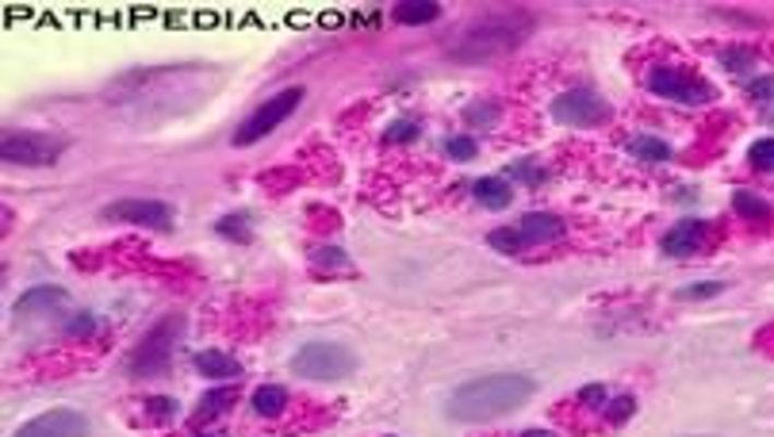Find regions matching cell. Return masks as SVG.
<instances>
[{
    "label": "cell",
    "mask_w": 774,
    "mask_h": 437,
    "mask_svg": "<svg viewBox=\"0 0 774 437\" xmlns=\"http://www.w3.org/2000/svg\"><path fill=\"white\" fill-rule=\"evenodd\" d=\"M537 383L522 373H495L468 380L445 399V414L453 422H495L502 414L517 411L522 403H529Z\"/></svg>",
    "instance_id": "obj_1"
},
{
    "label": "cell",
    "mask_w": 774,
    "mask_h": 437,
    "mask_svg": "<svg viewBox=\"0 0 774 437\" xmlns=\"http://www.w3.org/2000/svg\"><path fill=\"white\" fill-rule=\"evenodd\" d=\"M533 32V16L510 9L499 12V16H487L479 24H472L461 39L449 47V58L453 62H495V58L510 55V50L522 47V39Z\"/></svg>",
    "instance_id": "obj_2"
},
{
    "label": "cell",
    "mask_w": 774,
    "mask_h": 437,
    "mask_svg": "<svg viewBox=\"0 0 774 437\" xmlns=\"http://www.w3.org/2000/svg\"><path fill=\"white\" fill-rule=\"evenodd\" d=\"M180 330H184L180 315H169V319L157 322V327L131 350V357H127V376H131V380H154V376H162L165 368H169L172 350H177L180 342Z\"/></svg>",
    "instance_id": "obj_3"
},
{
    "label": "cell",
    "mask_w": 774,
    "mask_h": 437,
    "mask_svg": "<svg viewBox=\"0 0 774 437\" xmlns=\"http://www.w3.org/2000/svg\"><path fill=\"white\" fill-rule=\"evenodd\" d=\"M357 368V353L345 350L337 342H307L303 350L291 357V373L303 376V380H345V376Z\"/></svg>",
    "instance_id": "obj_4"
},
{
    "label": "cell",
    "mask_w": 774,
    "mask_h": 437,
    "mask_svg": "<svg viewBox=\"0 0 774 437\" xmlns=\"http://www.w3.org/2000/svg\"><path fill=\"white\" fill-rule=\"evenodd\" d=\"M563 235V223L556 215H545V211H533V215L517 218L514 227H499L487 235V246L499 253H525L533 246H548Z\"/></svg>",
    "instance_id": "obj_5"
},
{
    "label": "cell",
    "mask_w": 774,
    "mask_h": 437,
    "mask_svg": "<svg viewBox=\"0 0 774 437\" xmlns=\"http://www.w3.org/2000/svg\"><path fill=\"white\" fill-rule=\"evenodd\" d=\"M66 150V139H55V134H43V131H4L0 139V157L9 165H20V169H47L62 157Z\"/></svg>",
    "instance_id": "obj_6"
},
{
    "label": "cell",
    "mask_w": 774,
    "mask_h": 437,
    "mask_svg": "<svg viewBox=\"0 0 774 437\" xmlns=\"http://www.w3.org/2000/svg\"><path fill=\"white\" fill-rule=\"evenodd\" d=\"M299 101H303V88H284V93L269 96L265 104H258V108L250 111V116L238 123L235 131V146H250V142H261L265 134H273L276 127L284 123V119L291 116V111L299 108Z\"/></svg>",
    "instance_id": "obj_7"
},
{
    "label": "cell",
    "mask_w": 774,
    "mask_h": 437,
    "mask_svg": "<svg viewBox=\"0 0 774 437\" xmlns=\"http://www.w3.org/2000/svg\"><path fill=\"white\" fill-rule=\"evenodd\" d=\"M648 88L664 101L675 104H710L717 101V88L710 81L694 78V73L679 70V66H659V70L648 73Z\"/></svg>",
    "instance_id": "obj_8"
},
{
    "label": "cell",
    "mask_w": 774,
    "mask_h": 437,
    "mask_svg": "<svg viewBox=\"0 0 774 437\" xmlns=\"http://www.w3.org/2000/svg\"><path fill=\"white\" fill-rule=\"evenodd\" d=\"M552 119L563 127H603L610 123V104L591 88H571L552 101Z\"/></svg>",
    "instance_id": "obj_9"
},
{
    "label": "cell",
    "mask_w": 774,
    "mask_h": 437,
    "mask_svg": "<svg viewBox=\"0 0 774 437\" xmlns=\"http://www.w3.org/2000/svg\"><path fill=\"white\" fill-rule=\"evenodd\" d=\"M104 223H134V227L150 231H169L172 227V208L162 200H116L100 211Z\"/></svg>",
    "instance_id": "obj_10"
},
{
    "label": "cell",
    "mask_w": 774,
    "mask_h": 437,
    "mask_svg": "<svg viewBox=\"0 0 774 437\" xmlns=\"http://www.w3.org/2000/svg\"><path fill=\"white\" fill-rule=\"evenodd\" d=\"M12 437H88V418L81 411L62 406V411H47L39 418H32Z\"/></svg>",
    "instance_id": "obj_11"
},
{
    "label": "cell",
    "mask_w": 774,
    "mask_h": 437,
    "mask_svg": "<svg viewBox=\"0 0 774 437\" xmlns=\"http://www.w3.org/2000/svg\"><path fill=\"white\" fill-rule=\"evenodd\" d=\"M713 238H717L713 223H705V218H687V223H679V227L667 231L659 246H664L667 258H698V253H702Z\"/></svg>",
    "instance_id": "obj_12"
},
{
    "label": "cell",
    "mask_w": 774,
    "mask_h": 437,
    "mask_svg": "<svg viewBox=\"0 0 774 437\" xmlns=\"http://www.w3.org/2000/svg\"><path fill=\"white\" fill-rule=\"evenodd\" d=\"M70 304V292L58 288V284H39V288H27L24 296L16 299L12 311L16 315H47V311H58V307Z\"/></svg>",
    "instance_id": "obj_13"
},
{
    "label": "cell",
    "mask_w": 774,
    "mask_h": 437,
    "mask_svg": "<svg viewBox=\"0 0 774 437\" xmlns=\"http://www.w3.org/2000/svg\"><path fill=\"white\" fill-rule=\"evenodd\" d=\"M192 365H197L200 376H207V380H235L238 373H242V365H238L230 353L223 350H204L192 357Z\"/></svg>",
    "instance_id": "obj_14"
},
{
    "label": "cell",
    "mask_w": 774,
    "mask_h": 437,
    "mask_svg": "<svg viewBox=\"0 0 774 437\" xmlns=\"http://www.w3.org/2000/svg\"><path fill=\"white\" fill-rule=\"evenodd\" d=\"M472 196H476L484 208L499 211V208H510V200H514V192H510V180L502 177H479L476 185H472Z\"/></svg>",
    "instance_id": "obj_15"
},
{
    "label": "cell",
    "mask_w": 774,
    "mask_h": 437,
    "mask_svg": "<svg viewBox=\"0 0 774 437\" xmlns=\"http://www.w3.org/2000/svg\"><path fill=\"white\" fill-rule=\"evenodd\" d=\"M284 406H288V391H284L281 383H265V388L253 391V411L265 414V418L284 414Z\"/></svg>",
    "instance_id": "obj_16"
},
{
    "label": "cell",
    "mask_w": 774,
    "mask_h": 437,
    "mask_svg": "<svg viewBox=\"0 0 774 437\" xmlns=\"http://www.w3.org/2000/svg\"><path fill=\"white\" fill-rule=\"evenodd\" d=\"M629 154L641 157V162H671V146L664 139H652V134H636L629 142Z\"/></svg>",
    "instance_id": "obj_17"
},
{
    "label": "cell",
    "mask_w": 774,
    "mask_h": 437,
    "mask_svg": "<svg viewBox=\"0 0 774 437\" xmlns=\"http://www.w3.org/2000/svg\"><path fill=\"white\" fill-rule=\"evenodd\" d=\"M733 211L743 218H755V223H766V218H771V203L755 192H743V188L740 192H733Z\"/></svg>",
    "instance_id": "obj_18"
},
{
    "label": "cell",
    "mask_w": 774,
    "mask_h": 437,
    "mask_svg": "<svg viewBox=\"0 0 774 437\" xmlns=\"http://www.w3.org/2000/svg\"><path fill=\"white\" fill-rule=\"evenodd\" d=\"M441 16V4H433V0H415V4H400L395 9V20L400 24H433V20Z\"/></svg>",
    "instance_id": "obj_19"
},
{
    "label": "cell",
    "mask_w": 774,
    "mask_h": 437,
    "mask_svg": "<svg viewBox=\"0 0 774 437\" xmlns=\"http://www.w3.org/2000/svg\"><path fill=\"white\" fill-rule=\"evenodd\" d=\"M235 395H238L235 388H215V391H207V395L200 399V406H197V422L219 418V414L227 411L230 403H235Z\"/></svg>",
    "instance_id": "obj_20"
},
{
    "label": "cell",
    "mask_w": 774,
    "mask_h": 437,
    "mask_svg": "<svg viewBox=\"0 0 774 437\" xmlns=\"http://www.w3.org/2000/svg\"><path fill=\"white\" fill-rule=\"evenodd\" d=\"M215 231H219L223 238H230V243H250V218L246 215H223L219 223H215Z\"/></svg>",
    "instance_id": "obj_21"
},
{
    "label": "cell",
    "mask_w": 774,
    "mask_h": 437,
    "mask_svg": "<svg viewBox=\"0 0 774 437\" xmlns=\"http://www.w3.org/2000/svg\"><path fill=\"white\" fill-rule=\"evenodd\" d=\"M633 411H636V399L633 395H614V399H606V406H603V414L610 418V426H621V422H629V418H633Z\"/></svg>",
    "instance_id": "obj_22"
},
{
    "label": "cell",
    "mask_w": 774,
    "mask_h": 437,
    "mask_svg": "<svg viewBox=\"0 0 774 437\" xmlns=\"http://www.w3.org/2000/svg\"><path fill=\"white\" fill-rule=\"evenodd\" d=\"M96 330H100V319H96V315H88V311L70 315V319L62 322V334L66 338H88V334H96Z\"/></svg>",
    "instance_id": "obj_23"
},
{
    "label": "cell",
    "mask_w": 774,
    "mask_h": 437,
    "mask_svg": "<svg viewBox=\"0 0 774 437\" xmlns=\"http://www.w3.org/2000/svg\"><path fill=\"white\" fill-rule=\"evenodd\" d=\"M464 119H468V127H491L495 119H499V108H495L491 101L468 104V108H464Z\"/></svg>",
    "instance_id": "obj_24"
},
{
    "label": "cell",
    "mask_w": 774,
    "mask_h": 437,
    "mask_svg": "<svg viewBox=\"0 0 774 437\" xmlns=\"http://www.w3.org/2000/svg\"><path fill=\"white\" fill-rule=\"evenodd\" d=\"M311 265L314 269H349V258H345V250L322 246V250H311Z\"/></svg>",
    "instance_id": "obj_25"
},
{
    "label": "cell",
    "mask_w": 774,
    "mask_h": 437,
    "mask_svg": "<svg viewBox=\"0 0 774 437\" xmlns=\"http://www.w3.org/2000/svg\"><path fill=\"white\" fill-rule=\"evenodd\" d=\"M748 162L755 165V169H774V139H759V142H751Z\"/></svg>",
    "instance_id": "obj_26"
},
{
    "label": "cell",
    "mask_w": 774,
    "mask_h": 437,
    "mask_svg": "<svg viewBox=\"0 0 774 437\" xmlns=\"http://www.w3.org/2000/svg\"><path fill=\"white\" fill-rule=\"evenodd\" d=\"M725 292V284L721 281H702V284H690V288L679 292V299H713Z\"/></svg>",
    "instance_id": "obj_27"
},
{
    "label": "cell",
    "mask_w": 774,
    "mask_h": 437,
    "mask_svg": "<svg viewBox=\"0 0 774 437\" xmlns=\"http://www.w3.org/2000/svg\"><path fill=\"white\" fill-rule=\"evenodd\" d=\"M510 177L522 180V185H545V169H537V165H525V162H514L510 165Z\"/></svg>",
    "instance_id": "obj_28"
},
{
    "label": "cell",
    "mask_w": 774,
    "mask_h": 437,
    "mask_svg": "<svg viewBox=\"0 0 774 437\" xmlns=\"http://www.w3.org/2000/svg\"><path fill=\"white\" fill-rule=\"evenodd\" d=\"M449 157H456V162H468V157H476V142L468 139V134H456V139L445 142Z\"/></svg>",
    "instance_id": "obj_29"
},
{
    "label": "cell",
    "mask_w": 774,
    "mask_h": 437,
    "mask_svg": "<svg viewBox=\"0 0 774 437\" xmlns=\"http://www.w3.org/2000/svg\"><path fill=\"white\" fill-rule=\"evenodd\" d=\"M150 418L154 422H169L172 414H177V403H172V399H150Z\"/></svg>",
    "instance_id": "obj_30"
},
{
    "label": "cell",
    "mask_w": 774,
    "mask_h": 437,
    "mask_svg": "<svg viewBox=\"0 0 774 437\" xmlns=\"http://www.w3.org/2000/svg\"><path fill=\"white\" fill-rule=\"evenodd\" d=\"M418 134V127L410 123V119H400V123L388 127V142H410Z\"/></svg>",
    "instance_id": "obj_31"
},
{
    "label": "cell",
    "mask_w": 774,
    "mask_h": 437,
    "mask_svg": "<svg viewBox=\"0 0 774 437\" xmlns=\"http://www.w3.org/2000/svg\"><path fill=\"white\" fill-rule=\"evenodd\" d=\"M725 66L733 73H743V70H751V55L748 50H725Z\"/></svg>",
    "instance_id": "obj_32"
},
{
    "label": "cell",
    "mask_w": 774,
    "mask_h": 437,
    "mask_svg": "<svg viewBox=\"0 0 774 437\" xmlns=\"http://www.w3.org/2000/svg\"><path fill=\"white\" fill-rule=\"evenodd\" d=\"M751 96H755V101H771V96H774V78L755 81V85H751Z\"/></svg>",
    "instance_id": "obj_33"
},
{
    "label": "cell",
    "mask_w": 774,
    "mask_h": 437,
    "mask_svg": "<svg viewBox=\"0 0 774 437\" xmlns=\"http://www.w3.org/2000/svg\"><path fill=\"white\" fill-rule=\"evenodd\" d=\"M755 342H759V350H763V353H771V357H774V327H766L763 334L755 338Z\"/></svg>",
    "instance_id": "obj_34"
},
{
    "label": "cell",
    "mask_w": 774,
    "mask_h": 437,
    "mask_svg": "<svg viewBox=\"0 0 774 437\" xmlns=\"http://www.w3.org/2000/svg\"><path fill=\"white\" fill-rule=\"evenodd\" d=\"M517 437H560V434H548V429H525V434Z\"/></svg>",
    "instance_id": "obj_35"
},
{
    "label": "cell",
    "mask_w": 774,
    "mask_h": 437,
    "mask_svg": "<svg viewBox=\"0 0 774 437\" xmlns=\"http://www.w3.org/2000/svg\"><path fill=\"white\" fill-rule=\"evenodd\" d=\"M694 437H710V434H694Z\"/></svg>",
    "instance_id": "obj_36"
}]
</instances>
